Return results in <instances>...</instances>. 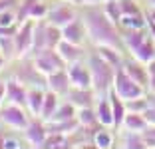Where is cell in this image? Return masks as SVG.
Wrapping results in <instances>:
<instances>
[{
	"instance_id": "16",
	"label": "cell",
	"mask_w": 155,
	"mask_h": 149,
	"mask_svg": "<svg viewBox=\"0 0 155 149\" xmlns=\"http://www.w3.org/2000/svg\"><path fill=\"white\" fill-rule=\"evenodd\" d=\"M6 98H8V101H14V104H20V105H26L28 88L24 86L22 81H18L16 78H14V80H8V81H6Z\"/></svg>"
},
{
	"instance_id": "11",
	"label": "cell",
	"mask_w": 155,
	"mask_h": 149,
	"mask_svg": "<svg viewBox=\"0 0 155 149\" xmlns=\"http://www.w3.org/2000/svg\"><path fill=\"white\" fill-rule=\"evenodd\" d=\"M70 88H72V81H70L68 68H60V70H56V72L48 74V90L66 95L70 91Z\"/></svg>"
},
{
	"instance_id": "28",
	"label": "cell",
	"mask_w": 155,
	"mask_h": 149,
	"mask_svg": "<svg viewBox=\"0 0 155 149\" xmlns=\"http://www.w3.org/2000/svg\"><path fill=\"white\" fill-rule=\"evenodd\" d=\"M76 118L80 119V125L84 127H96V123H100L97 121V111H94L91 108H80Z\"/></svg>"
},
{
	"instance_id": "10",
	"label": "cell",
	"mask_w": 155,
	"mask_h": 149,
	"mask_svg": "<svg viewBox=\"0 0 155 149\" xmlns=\"http://www.w3.org/2000/svg\"><path fill=\"white\" fill-rule=\"evenodd\" d=\"M68 101H72L76 108H91L96 99V90L94 88H76L72 86L70 91L66 94Z\"/></svg>"
},
{
	"instance_id": "30",
	"label": "cell",
	"mask_w": 155,
	"mask_h": 149,
	"mask_svg": "<svg viewBox=\"0 0 155 149\" xmlns=\"http://www.w3.org/2000/svg\"><path fill=\"white\" fill-rule=\"evenodd\" d=\"M44 149H58V147H70L68 145V135L64 133H48L46 141L42 143Z\"/></svg>"
},
{
	"instance_id": "39",
	"label": "cell",
	"mask_w": 155,
	"mask_h": 149,
	"mask_svg": "<svg viewBox=\"0 0 155 149\" xmlns=\"http://www.w3.org/2000/svg\"><path fill=\"white\" fill-rule=\"evenodd\" d=\"M12 4H14V0H0V12H4V10H8Z\"/></svg>"
},
{
	"instance_id": "29",
	"label": "cell",
	"mask_w": 155,
	"mask_h": 149,
	"mask_svg": "<svg viewBox=\"0 0 155 149\" xmlns=\"http://www.w3.org/2000/svg\"><path fill=\"white\" fill-rule=\"evenodd\" d=\"M123 147L127 149H143L145 147V137L139 135V131H131L129 129L123 137Z\"/></svg>"
},
{
	"instance_id": "5",
	"label": "cell",
	"mask_w": 155,
	"mask_h": 149,
	"mask_svg": "<svg viewBox=\"0 0 155 149\" xmlns=\"http://www.w3.org/2000/svg\"><path fill=\"white\" fill-rule=\"evenodd\" d=\"M34 26L36 20L28 18L22 24H18V30L14 34V44H16V56L24 58V56L32 50V40H34Z\"/></svg>"
},
{
	"instance_id": "35",
	"label": "cell",
	"mask_w": 155,
	"mask_h": 149,
	"mask_svg": "<svg viewBox=\"0 0 155 149\" xmlns=\"http://www.w3.org/2000/svg\"><path fill=\"white\" fill-rule=\"evenodd\" d=\"M36 2H38V0H24L22 4L18 6V10H16V22L22 24L24 20L30 18V14H32V8H34V4H36Z\"/></svg>"
},
{
	"instance_id": "22",
	"label": "cell",
	"mask_w": 155,
	"mask_h": 149,
	"mask_svg": "<svg viewBox=\"0 0 155 149\" xmlns=\"http://www.w3.org/2000/svg\"><path fill=\"white\" fill-rule=\"evenodd\" d=\"M133 56H135L139 62H151V60L155 58V40L151 38V34L143 40V44L133 52Z\"/></svg>"
},
{
	"instance_id": "31",
	"label": "cell",
	"mask_w": 155,
	"mask_h": 149,
	"mask_svg": "<svg viewBox=\"0 0 155 149\" xmlns=\"http://www.w3.org/2000/svg\"><path fill=\"white\" fill-rule=\"evenodd\" d=\"M94 145L100 149L111 147L114 145V135L107 129H96V133H94Z\"/></svg>"
},
{
	"instance_id": "18",
	"label": "cell",
	"mask_w": 155,
	"mask_h": 149,
	"mask_svg": "<svg viewBox=\"0 0 155 149\" xmlns=\"http://www.w3.org/2000/svg\"><path fill=\"white\" fill-rule=\"evenodd\" d=\"M121 36H123V42H125V48L133 54L143 44L147 34H145V28H125V32H123Z\"/></svg>"
},
{
	"instance_id": "34",
	"label": "cell",
	"mask_w": 155,
	"mask_h": 149,
	"mask_svg": "<svg viewBox=\"0 0 155 149\" xmlns=\"http://www.w3.org/2000/svg\"><path fill=\"white\" fill-rule=\"evenodd\" d=\"M0 52L4 54L6 60L16 56V44H14V36H0Z\"/></svg>"
},
{
	"instance_id": "24",
	"label": "cell",
	"mask_w": 155,
	"mask_h": 149,
	"mask_svg": "<svg viewBox=\"0 0 155 149\" xmlns=\"http://www.w3.org/2000/svg\"><path fill=\"white\" fill-rule=\"evenodd\" d=\"M96 52L101 56L104 60H107V62L114 66V68H119L121 66V54H119V50L114 48V46H96Z\"/></svg>"
},
{
	"instance_id": "23",
	"label": "cell",
	"mask_w": 155,
	"mask_h": 149,
	"mask_svg": "<svg viewBox=\"0 0 155 149\" xmlns=\"http://www.w3.org/2000/svg\"><path fill=\"white\" fill-rule=\"evenodd\" d=\"M123 125L131 131H141L147 127V119L143 113H137V111H127L125 113V119H123Z\"/></svg>"
},
{
	"instance_id": "7",
	"label": "cell",
	"mask_w": 155,
	"mask_h": 149,
	"mask_svg": "<svg viewBox=\"0 0 155 149\" xmlns=\"http://www.w3.org/2000/svg\"><path fill=\"white\" fill-rule=\"evenodd\" d=\"M0 119L8 127H12V129H26L28 123H30L26 111L22 109V105L14 104V101H10L8 105H4V108L0 109Z\"/></svg>"
},
{
	"instance_id": "13",
	"label": "cell",
	"mask_w": 155,
	"mask_h": 149,
	"mask_svg": "<svg viewBox=\"0 0 155 149\" xmlns=\"http://www.w3.org/2000/svg\"><path fill=\"white\" fill-rule=\"evenodd\" d=\"M56 50H58V54L62 56V60H64L66 64L80 62V60L86 56V52H84L82 46L74 44V42H68V40H62L58 46H56Z\"/></svg>"
},
{
	"instance_id": "26",
	"label": "cell",
	"mask_w": 155,
	"mask_h": 149,
	"mask_svg": "<svg viewBox=\"0 0 155 149\" xmlns=\"http://www.w3.org/2000/svg\"><path fill=\"white\" fill-rule=\"evenodd\" d=\"M48 48L46 46V24L38 22L36 20V26H34V40H32V50L34 54H38L40 50Z\"/></svg>"
},
{
	"instance_id": "15",
	"label": "cell",
	"mask_w": 155,
	"mask_h": 149,
	"mask_svg": "<svg viewBox=\"0 0 155 149\" xmlns=\"http://www.w3.org/2000/svg\"><path fill=\"white\" fill-rule=\"evenodd\" d=\"M121 68L125 70V72L129 74V76L133 78V80L137 81V84H141L143 88H149V72H147V68H143V64L137 60V62H133V60H129V62H123Z\"/></svg>"
},
{
	"instance_id": "44",
	"label": "cell",
	"mask_w": 155,
	"mask_h": 149,
	"mask_svg": "<svg viewBox=\"0 0 155 149\" xmlns=\"http://www.w3.org/2000/svg\"><path fill=\"white\" fill-rule=\"evenodd\" d=\"M18 141H14V139H4V147H18Z\"/></svg>"
},
{
	"instance_id": "41",
	"label": "cell",
	"mask_w": 155,
	"mask_h": 149,
	"mask_svg": "<svg viewBox=\"0 0 155 149\" xmlns=\"http://www.w3.org/2000/svg\"><path fill=\"white\" fill-rule=\"evenodd\" d=\"M147 72H149V76H155V58L147 62Z\"/></svg>"
},
{
	"instance_id": "37",
	"label": "cell",
	"mask_w": 155,
	"mask_h": 149,
	"mask_svg": "<svg viewBox=\"0 0 155 149\" xmlns=\"http://www.w3.org/2000/svg\"><path fill=\"white\" fill-rule=\"evenodd\" d=\"M48 16V4L46 2H42V0H38L36 4H34V8H32V14H30V18H34V20H42V18H46Z\"/></svg>"
},
{
	"instance_id": "38",
	"label": "cell",
	"mask_w": 155,
	"mask_h": 149,
	"mask_svg": "<svg viewBox=\"0 0 155 149\" xmlns=\"http://www.w3.org/2000/svg\"><path fill=\"white\" fill-rule=\"evenodd\" d=\"M0 24H2V26H12V24H18V22H16V14L10 12V10L0 12Z\"/></svg>"
},
{
	"instance_id": "51",
	"label": "cell",
	"mask_w": 155,
	"mask_h": 149,
	"mask_svg": "<svg viewBox=\"0 0 155 149\" xmlns=\"http://www.w3.org/2000/svg\"><path fill=\"white\" fill-rule=\"evenodd\" d=\"M68 2H72V4H80V0H68Z\"/></svg>"
},
{
	"instance_id": "40",
	"label": "cell",
	"mask_w": 155,
	"mask_h": 149,
	"mask_svg": "<svg viewBox=\"0 0 155 149\" xmlns=\"http://www.w3.org/2000/svg\"><path fill=\"white\" fill-rule=\"evenodd\" d=\"M4 98H6V81H0V105H2Z\"/></svg>"
},
{
	"instance_id": "21",
	"label": "cell",
	"mask_w": 155,
	"mask_h": 149,
	"mask_svg": "<svg viewBox=\"0 0 155 149\" xmlns=\"http://www.w3.org/2000/svg\"><path fill=\"white\" fill-rule=\"evenodd\" d=\"M58 95L60 94H56V91H52V90H48L46 91V95H44V105H42V113H40V118L44 119V121H48V119L54 115V111L58 109Z\"/></svg>"
},
{
	"instance_id": "47",
	"label": "cell",
	"mask_w": 155,
	"mask_h": 149,
	"mask_svg": "<svg viewBox=\"0 0 155 149\" xmlns=\"http://www.w3.org/2000/svg\"><path fill=\"white\" fill-rule=\"evenodd\" d=\"M149 88H151V91L155 94V76H151V80H149Z\"/></svg>"
},
{
	"instance_id": "17",
	"label": "cell",
	"mask_w": 155,
	"mask_h": 149,
	"mask_svg": "<svg viewBox=\"0 0 155 149\" xmlns=\"http://www.w3.org/2000/svg\"><path fill=\"white\" fill-rule=\"evenodd\" d=\"M107 98L111 101V109H114V127L123 125V119H125V113H127V108H125V99L117 94V91L111 88L107 91Z\"/></svg>"
},
{
	"instance_id": "32",
	"label": "cell",
	"mask_w": 155,
	"mask_h": 149,
	"mask_svg": "<svg viewBox=\"0 0 155 149\" xmlns=\"http://www.w3.org/2000/svg\"><path fill=\"white\" fill-rule=\"evenodd\" d=\"M76 105L72 104V101H66L64 105H58V109L54 111V115H52L50 119H72L76 118Z\"/></svg>"
},
{
	"instance_id": "12",
	"label": "cell",
	"mask_w": 155,
	"mask_h": 149,
	"mask_svg": "<svg viewBox=\"0 0 155 149\" xmlns=\"http://www.w3.org/2000/svg\"><path fill=\"white\" fill-rule=\"evenodd\" d=\"M68 74H70V81L76 88H91V72L87 66L80 62H74L68 66Z\"/></svg>"
},
{
	"instance_id": "19",
	"label": "cell",
	"mask_w": 155,
	"mask_h": 149,
	"mask_svg": "<svg viewBox=\"0 0 155 149\" xmlns=\"http://www.w3.org/2000/svg\"><path fill=\"white\" fill-rule=\"evenodd\" d=\"M96 111H97V121L101 125H114V109H111V101L107 95H100L97 99V105H96Z\"/></svg>"
},
{
	"instance_id": "50",
	"label": "cell",
	"mask_w": 155,
	"mask_h": 149,
	"mask_svg": "<svg viewBox=\"0 0 155 149\" xmlns=\"http://www.w3.org/2000/svg\"><path fill=\"white\" fill-rule=\"evenodd\" d=\"M0 147H4V137H2V133H0Z\"/></svg>"
},
{
	"instance_id": "42",
	"label": "cell",
	"mask_w": 155,
	"mask_h": 149,
	"mask_svg": "<svg viewBox=\"0 0 155 149\" xmlns=\"http://www.w3.org/2000/svg\"><path fill=\"white\" fill-rule=\"evenodd\" d=\"M143 135H147V137H155V125H153V127H145V129H143Z\"/></svg>"
},
{
	"instance_id": "8",
	"label": "cell",
	"mask_w": 155,
	"mask_h": 149,
	"mask_svg": "<svg viewBox=\"0 0 155 149\" xmlns=\"http://www.w3.org/2000/svg\"><path fill=\"white\" fill-rule=\"evenodd\" d=\"M26 141L32 147H42V143L46 141V137H48V129H46V123L42 118H38V115H34V119L30 123H28L26 129Z\"/></svg>"
},
{
	"instance_id": "1",
	"label": "cell",
	"mask_w": 155,
	"mask_h": 149,
	"mask_svg": "<svg viewBox=\"0 0 155 149\" xmlns=\"http://www.w3.org/2000/svg\"><path fill=\"white\" fill-rule=\"evenodd\" d=\"M82 20L86 24L87 36L94 40L96 46H114L117 50L125 46L117 26L110 20L104 8H97V4H87L82 12Z\"/></svg>"
},
{
	"instance_id": "4",
	"label": "cell",
	"mask_w": 155,
	"mask_h": 149,
	"mask_svg": "<svg viewBox=\"0 0 155 149\" xmlns=\"http://www.w3.org/2000/svg\"><path fill=\"white\" fill-rule=\"evenodd\" d=\"M114 90L121 95L123 99H135V98H141L145 88L141 84H137L131 76H129L125 70L119 66L115 70V80H114Z\"/></svg>"
},
{
	"instance_id": "27",
	"label": "cell",
	"mask_w": 155,
	"mask_h": 149,
	"mask_svg": "<svg viewBox=\"0 0 155 149\" xmlns=\"http://www.w3.org/2000/svg\"><path fill=\"white\" fill-rule=\"evenodd\" d=\"M104 10L105 14L110 16V20L115 24V26H119V22H121V6H119V0H107V2H104Z\"/></svg>"
},
{
	"instance_id": "9",
	"label": "cell",
	"mask_w": 155,
	"mask_h": 149,
	"mask_svg": "<svg viewBox=\"0 0 155 149\" xmlns=\"http://www.w3.org/2000/svg\"><path fill=\"white\" fill-rule=\"evenodd\" d=\"M46 18H48V22H50V24H56V26L64 28L66 24H70L74 18H78V16H76V10H74L72 2H70V4H60V6L50 8Z\"/></svg>"
},
{
	"instance_id": "20",
	"label": "cell",
	"mask_w": 155,
	"mask_h": 149,
	"mask_svg": "<svg viewBox=\"0 0 155 149\" xmlns=\"http://www.w3.org/2000/svg\"><path fill=\"white\" fill-rule=\"evenodd\" d=\"M44 88H28V99H26V108L32 111V115L40 118L42 105H44Z\"/></svg>"
},
{
	"instance_id": "33",
	"label": "cell",
	"mask_w": 155,
	"mask_h": 149,
	"mask_svg": "<svg viewBox=\"0 0 155 149\" xmlns=\"http://www.w3.org/2000/svg\"><path fill=\"white\" fill-rule=\"evenodd\" d=\"M119 26H123V28H145L147 18L145 16H127V14H123Z\"/></svg>"
},
{
	"instance_id": "45",
	"label": "cell",
	"mask_w": 155,
	"mask_h": 149,
	"mask_svg": "<svg viewBox=\"0 0 155 149\" xmlns=\"http://www.w3.org/2000/svg\"><path fill=\"white\" fill-rule=\"evenodd\" d=\"M143 137H145V147H155V137H147V135Z\"/></svg>"
},
{
	"instance_id": "14",
	"label": "cell",
	"mask_w": 155,
	"mask_h": 149,
	"mask_svg": "<svg viewBox=\"0 0 155 149\" xmlns=\"http://www.w3.org/2000/svg\"><path fill=\"white\" fill-rule=\"evenodd\" d=\"M62 32H64V40L74 42V44H82L86 34H87L86 24H84L82 18H74L70 24H66V26L62 28Z\"/></svg>"
},
{
	"instance_id": "2",
	"label": "cell",
	"mask_w": 155,
	"mask_h": 149,
	"mask_svg": "<svg viewBox=\"0 0 155 149\" xmlns=\"http://www.w3.org/2000/svg\"><path fill=\"white\" fill-rule=\"evenodd\" d=\"M87 68L91 72V88L96 90L97 95H104L114 88V80H115V70L107 60H104L97 52L87 58Z\"/></svg>"
},
{
	"instance_id": "36",
	"label": "cell",
	"mask_w": 155,
	"mask_h": 149,
	"mask_svg": "<svg viewBox=\"0 0 155 149\" xmlns=\"http://www.w3.org/2000/svg\"><path fill=\"white\" fill-rule=\"evenodd\" d=\"M119 6H121V12L127 16H143L141 8L135 4V0H119Z\"/></svg>"
},
{
	"instance_id": "46",
	"label": "cell",
	"mask_w": 155,
	"mask_h": 149,
	"mask_svg": "<svg viewBox=\"0 0 155 149\" xmlns=\"http://www.w3.org/2000/svg\"><path fill=\"white\" fill-rule=\"evenodd\" d=\"M82 4H100V2H107V0H80Z\"/></svg>"
},
{
	"instance_id": "3",
	"label": "cell",
	"mask_w": 155,
	"mask_h": 149,
	"mask_svg": "<svg viewBox=\"0 0 155 149\" xmlns=\"http://www.w3.org/2000/svg\"><path fill=\"white\" fill-rule=\"evenodd\" d=\"M14 74L16 80L22 81L26 88H48V76L36 68L34 60H20Z\"/></svg>"
},
{
	"instance_id": "25",
	"label": "cell",
	"mask_w": 155,
	"mask_h": 149,
	"mask_svg": "<svg viewBox=\"0 0 155 149\" xmlns=\"http://www.w3.org/2000/svg\"><path fill=\"white\" fill-rule=\"evenodd\" d=\"M62 40H64L62 28L56 26V24H50V22L46 24V46H48V48H56Z\"/></svg>"
},
{
	"instance_id": "43",
	"label": "cell",
	"mask_w": 155,
	"mask_h": 149,
	"mask_svg": "<svg viewBox=\"0 0 155 149\" xmlns=\"http://www.w3.org/2000/svg\"><path fill=\"white\" fill-rule=\"evenodd\" d=\"M147 28H149V34H151V38L155 40V22H151V20H147Z\"/></svg>"
},
{
	"instance_id": "49",
	"label": "cell",
	"mask_w": 155,
	"mask_h": 149,
	"mask_svg": "<svg viewBox=\"0 0 155 149\" xmlns=\"http://www.w3.org/2000/svg\"><path fill=\"white\" fill-rule=\"evenodd\" d=\"M4 64H6V58H4V54H2V52H0V70L4 68Z\"/></svg>"
},
{
	"instance_id": "6",
	"label": "cell",
	"mask_w": 155,
	"mask_h": 149,
	"mask_svg": "<svg viewBox=\"0 0 155 149\" xmlns=\"http://www.w3.org/2000/svg\"><path fill=\"white\" fill-rule=\"evenodd\" d=\"M34 64H36V68L40 70L42 74H52L60 68H66V62L62 60V56L58 54V50L56 48H44L40 50L34 58Z\"/></svg>"
},
{
	"instance_id": "48",
	"label": "cell",
	"mask_w": 155,
	"mask_h": 149,
	"mask_svg": "<svg viewBox=\"0 0 155 149\" xmlns=\"http://www.w3.org/2000/svg\"><path fill=\"white\" fill-rule=\"evenodd\" d=\"M145 18H147V20H151V22H155V10H151V12L147 14Z\"/></svg>"
},
{
	"instance_id": "52",
	"label": "cell",
	"mask_w": 155,
	"mask_h": 149,
	"mask_svg": "<svg viewBox=\"0 0 155 149\" xmlns=\"http://www.w3.org/2000/svg\"><path fill=\"white\" fill-rule=\"evenodd\" d=\"M149 2H151V4H153V6H155V0H149Z\"/></svg>"
}]
</instances>
